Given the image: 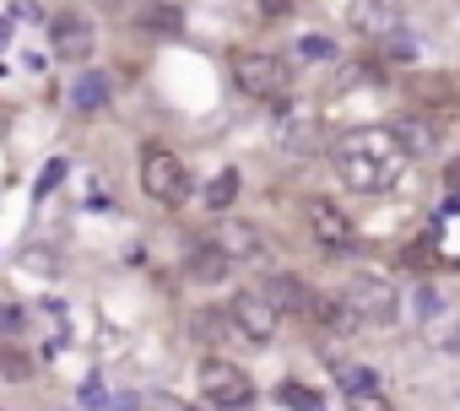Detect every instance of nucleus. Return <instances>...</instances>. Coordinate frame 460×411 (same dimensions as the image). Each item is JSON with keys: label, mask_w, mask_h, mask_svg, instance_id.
I'll list each match as a JSON object with an SVG mask.
<instances>
[{"label": "nucleus", "mask_w": 460, "mask_h": 411, "mask_svg": "<svg viewBox=\"0 0 460 411\" xmlns=\"http://www.w3.org/2000/svg\"><path fill=\"white\" fill-rule=\"evenodd\" d=\"M347 411H390V395L379 384H363V390H347Z\"/></svg>", "instance_id": "obj_22"}, {"label": "nucleus", "mask_w": 460, "mask_h": 411, "mask_svg": "<svg viewBox=\"0 0 460 411\" xmlns=\"http://www.w3.org/2000/svg\"><path fill=\"white\" fill-rule=\"evenodd\" d=\"M331 163H336V179L347 184V189H358V195H379V189H390L401 173H407V147L390 135V125H358V130H347L342 141H336V152H331Z\"/></svg>", "instance_id": "obj_1"}, {"label": "nucleus", "mask_w": 460, "mask_h": 411, "mask_svg": "<svg viewBox=\"0 0 460 411\" xmlns=\"http://www.w3.org/2000/svg\"><path fill=\"white\" fill-rule=\"evenodd\" d=\"M212 244H217L228 260H260V254H266V238H260V228H254V222H238V217H222Z\"/></svg>", "instance_id": "obj_11"}, {"label": "nucleus", "mask_w": 460, "mask_h": 411, "mask_svg": "<svg viewBox=\"0 0 460 411\" xmlns=\"http://www.w3.org/2000/svg\"><path fill=\"white\" fill-rule=\"evenodd\" d=\"M22 325H28V314H22L17 303H6V309H0V335H6V341H12V335H17Z\"/></svg>", "instance_id": "obj_28"}, {"label": "nucleus", "mask_w": 460, "mask_h": 411, "mask_svg": "<svg viewBox=\"0 0 460 411\" xmlns=\"http://www.w3.org/2000/svg\"><path fill=\"white\" fill-rule=\"evenodd\" d=\"M260 293H266L282 314H298V319H309V309H314V287L303 282V277H287V270H277V277H266V282H254Z\"/></svg>", "instance_id": "obj_10"}, {"label": "nucleus", "mask_w": 460, "mask_h": 411, "mask_svg": "<svg viewBox=\"0 0 460 411\" xmlns=\"http://www.w3.org/2000/svg\"><path fill=\"white\" fill-rule=\"evenodd\" d=\"M282 406H287V411H325L319 395H314V390H298V384H282Z\"/></svg>", "instance_id": "obj_25"}, {"label": "nucleus", "mask_w": 460, "mask_h": 411, "mask_svg": "<svg viewBox=\"0 0 460 411\" xmlns=\"http://www.w3.org/2000/svg\"><path fill=\"white\" fill-rule=\"evenodd\" d=\"M109 98H114V77L109 71H93V65H87V71L71 82V109L77 114H103Z\"/></svg>", "instance_id": "obj_14"}, {"label": "nucleus", "mask_w": 460, "mask_h": 411, "mask_svg": "<svg viewBox=\"0 0 460 411\" xmlns=\"http://www.w3.org/2000/svg\"><path fill=\"white\" fill-rule=\"evenodd\" d=\"M277 141H282V152H293V157H309V152H319V119H314V114H298V109H287V114L277 119Z\"/></svg>", "instance_id": "obj_12"}, {"label": "nucleus", "mask_w": 460, "mask_h": 411, "mask_svg": "<svg viewBox=\"0 0 460 411\" xmlns=\"http://www.w3.org/2000/svg\"><path fill=\"white\" fill-rule=\"evenodd\" d=\"M65 173H71V163H65V157H54V163H49V168H44V173H38V184H33V195H38V200H44V195H49V189H54V184H60V179H65Z\"/></svg>", "instance_id": "obj_26"}, {"label": "nucleus", "mask_w": 460, "mask_h": 411, "mask_svg": "<svg viewBox=\"0 0 460 411\" xmlns=\"http://www.w3.org/2000/svg\"><path fill=\"white\" fill-rule=\"evenodd\" d=\"M49 49H54V60H65V65H87L93 49H98V33H93V22H87L82 12H60V17L49 22Z\"/></svg>", "instance_id": "obj_7"}, {"label": "nucleus", "mask_w": 460, "mask_h": 411, "mask_svg": "<svg viewBox=\"0 0 460 411\" xmlns=\"http://www.w3.org/2000/svg\"><path fill=\"white\" fill-rule=\"evenodd\" d=\"M347 6V22L358 33H390V12L379 6V0H342Z\"/></svg>", "instance_id": "obj_17"}, {"label": "nucleus", "mask_w": 460, "mask_h": 411, "mask_svg": "<svg viewBox=\"0 0 460 411\" xmlns=\"http://www.w3.org/2000/svg\"><path fill=\"white\" fill-rule=\"evenodd\" d=\"M98 6H109V12H130L136 0H98Z\"/></svg>", "instance_id": "obj_32"}, {"label": "nucleus", "mask_w": 460, "mask_h": 411, "mask_svg": "<svg viewBox=\"0 0 460 411\" xmlns=\"http://www.w3.org/2000/svg\"><path fill=\"white\" fill-rule=\"evenodd\" d=\"M141 189L157 200V206H184L190 200V163L168 147H147L141 152Z\"/></svg>", "instance_id": "obj_3"}, {"label": "nucleus", "mask_w": 460, "mask_h": 411, "mask_svg": "<svg viewBox=\"0 0 460 411\" xmlns=\"http://www.w3.org/2000/svg\"><path fill=\"white\" fill-rule=\"evenodd\" d=\"M228 270H233V260H228L217 244H195V249H190V277L201 282V287H217Z\"/></svg>", "instance_id": "obj_16"}, {"label": "nucleus", "mask_w": 460, "mask_h": 411, "mask_svg": "<svg viewBox=\"0 0 460 411\" xmlns=\"http://www.w3.org/2000/svg\"><path fill=\"white\" fill-rule=\"evenodd\" d=\"M303 228H309V238H314L325 254H336V249L352 244V217H347V206L325 200V195H309V200H303Z\"/></svg>", "instance_id": "obj_6"}, {"label": "nucleus", "mask_w": 460, "mask_h": 411, "mask_svg": "<svg viewBox=\"0 0 460 411\" xmlns=\"http://www.w3.org/2000/svg\"><path fill=\"white\" fill-rule=\"evenodd\" d=\"M233 82H238L249 98H260V103H287L293 87H298L293 65H287L282 54H271V49H238V54H233Z\"/></svg>", "instance_id": "obj_2"}, {"label": "nucleus", "mask_w": 460, "mask_h": 411, "mask_svg": "<svg viewBox=\"0 0 460 411\" xmlns=\"http://www.w3.org/2000/svg\"><path fill=\"white\" fill-rule=\"evenodd\" d=\"M298 54H303V60H336V38H325V33H298Z\"/></svg>", "instance_id": "obj_23"}, {"label": "nucleus", "mask_w": 460, "mask_h": 411, "mask_svg": "<svg viewBox=\"0 0 460 411\" xmlns=\"http://www.w3.org/2000/svg\"><path fill=\"white\" fill-rule=\"evenodd\" d=\"M379 44H384V54H390V60H412V54H417V44H412V38H407L401 28H390V33H379Z\"/></svg>", "instance_id": "obj_24"}, {"label": "nucleus", "mask_w": 460, "mask_h": 411, "mask_svg": "<svg viewBox=\"0 0 460 411\" xmlns=\"http://www.w3.org/2000/svg\"><path fill=\"white\" fill-rule=\"evenodd\" d=\"M390 135L407 147V157H423V152L439 147V125H433L428 114H401V119H390Z\"/></svg>", "instance_id": "obj_15"}, {"label": "nucleus", "mask_w": 460, "mask_h": 411, "mask_svg": "<svg viewBox=\"0 0 460 411\" xmlns=\"http://www.w3.org/2000/svg\"><path fill=\"white\" fill-rule=\"evenodd\" d=\"M0 379H12V384H28L33 379V363L12 347V341H0Z\"/></svg>", "instance_id": "obj_21"}, {"label": "nucleus", "mask_w": 460, "mask_h": 411, "mask_svg": "<svg viewBox=\"0 0 460 411\" xmlns=\"http://www.w3.org/2000/svg\"><path fill=\"white\" fill-rule=\"evenodd\" d=\"M195 379H201V400L212 411H244L254 400V379L238 363H228V358H206Z\"/></svg>", "instance_id": "obj_4"}, {"label": "nucleus", "mask_w": 460, "mask_h": 411, "mask_svg": "<svg viewBox=\"0 0 460 411\" xmlns=\"http://www.w3.org/2000/svg\"><path fill=\"white\" fill-rule=\"evenodd\" d=\"M407 93H412V103H417L433 125L455 119V109H460V93H455V82H449V77H412V82H407Z\"/></svg>", "instance_id": "obj_9"}, {"label": "nucleus", "mask_w": 460, "mask_h": 411, "mask_svg": "<svg viewBox=\"0 0 460 411\" xmlns=\"http://www.w3.org/2000/svg\"><path fill=\"white\" fill-rule=\"evenodd\" d=\"M77 400H82V406H103V384H98V379H87V384L77 390Z\"/></svg>", "instance_id": "obj_30"}, {"label": "nucleus", "mask_w": 460, "mask_h": 411, "mask_svg": "<svg viewBox=\"0 0 460 411\" xmlns=\"http://www.w3.org/2000/svg\"><path fill=\"white\" fill-rule=\"evenodd\" d=\"M309 319H314L325 335H358V325H363V319L347 309V298H342V293H319V298H314V309H309Z\"/></svg>", "instance_id": "obj_13"}, {"label": "nucleus", "mask_w": 460, "mask_h": 411, "mask_svg": "<svg viewBox=\"0 0 460 411\" xmlns=\"http://www.w3.org/2000/svg\"><path fill=\"white\" fill-rule=\"evenodd\" d=\"M342 298H347V309H352L363 325L396 319V293H390V282H379V277H352V282L342 287Z\"/></svg>", "instance_id": "obj_8"}, {"label": "nucleus", "mask_w": 460, "mask_h": 411, "mask_svg": "<svg viewBox=\"0 0 460 411\" xmlns=\"http://www.w3.org/2000/svg\"><path fill=\"white\" fill-rule=\"evenodd\" d=\"M228 319H233V330L249 341V347H271V341H277V330H282V309H277L266 293H260V287L233 293Z\"/></svg>", "instance_id": "obj_5"}, {"label": "nucleus", "mask_w": 460, "mask_h": 411, "mask_svg": "<svg viewBox=\"0 0 460 411\" xmlns=\"http://www.w3.org/2000/svg\"><path fill=\"white\" fill-rule=\"evenodd\" d=\"M363 384H379L374 368H342V390H363Z\"/></svg>", "instance_id": "obj_29"}, {"label": "nucleus", "mask_w": 460, "mask_h": 411, "mask_svg": "<svg viewBox=\"0 0 460 411\" xmlns=\"http://www.w3.org/2000/svg\"><path fill=\"white\" fill-rule=\"evenodd\" d=\"M254 12H260V22H282V17H293V0H254Z\"/></svg>", "instance_id": "obj_27"}, {"label": "nucleus", "mask_w": 460, "mask_h": 411, "mask_svg": "<svg viewBox=\"0 0 460 411\" xmlns=\"http://www.w3.org/2000/svg\"><path fill=\"white\" fill-rule=\"evenodd\" d=\"M444 179H449V189H460V157H455L449 168H444Z\"/></svg>", "instance_id": "obj_31"}, {"label": "nucleus", "mask_w": 460, "mask_h": 411, "mask_svg": "<svg viewBox=\"0 0 460 411\" xmlns=\"http://www.w3.org/2000/svg\"><path fill=\"white\" fill-rule=\"evenodd\" d=\"M136 22H141L147 33H157V38H168V33H179V22H184V12H179V6H168V0H152V6H141V12H136Z\"/></svg>", "instance_id": "obj_18"}, {"label": "nucleus", "mask_w": 460, "mask_h": 411, "mask_svg": "<svg viewBox=\"0 0 460 411\" xmlns=\"http://www.w3.org/2000/svg\"><path fill=\"white\" fill-rule=\"evenodd\" d=\"M233 195H238V173H233V168H222V173L201 189V206L217 217V212H228V206H233Z\"/></svg>", "instance_id": "obj_19"}, {"label": "nucleus", "mask_w": 460, "mask_h": 411, "mask_svg": "<svg viewBox=\"0 0 460 411\" xmlns=\"http://www.w3.org/2000/svg\"><path fill=\"white\" fill-rule=\"evenodd\" d=\"M233 319L222 314V309H195V319H190V330H195V341H222V330H228Z\"/></svg>", "instance_id": "obj_20"}]
</instances>
